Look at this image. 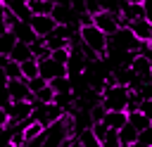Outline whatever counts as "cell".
Here are the masks:
<instances>
[{
    "label": "cell",
    "instance_id": "6da1fadb",
    "mask_svg": "<svg viewBox=\"0 0 152 147\" xmlns=\"http://www.w3.org/2000/svg\"><path fill=\"white\" fill-rule=\"evenodd\" d=\"M78 36H81V43L86 50L95 52V57H104L107 55V47H109V36L97 28L95 24H86V26H78Z\"/></svg>",
    "mask_w": 152,
    "mask_h": 147
},
{
    "label": "cell",
    "instance_id": "5bb4252c",
    "mask_svg": "<svg viewBox=\"0 0 152 147\" xmlns=\"http://www.w3.org/2000/svg\"><path fill=\"white\" fill-rule=\"evenodd\" d=\"M140 17H145V12H142V5L124 2V7H121V19H124V26H128L131 21H135V19H140Z\"/></svg>",
    "mask_w": 152,
    "mask_h": 147
},
{
    "label": "cell",
    "instance_id": "8d00e7d4",
    "mask_svg": "<svg viewBox=\"0 0 152 147\" xmlns=\"http://www.w3.org/2000/svg\"><path fill=\"white\" fill-rule=\"evenodd\" d=\"M50 2H57V0H50Z\"/></svg>",
    "mask_w": 152,
    "mask_h": 147
},
{
    "label": "cell",
    "instance_id": "9c48e42d",
    "mask_svg": "<svg viewBox=\"0 0 152 147\" xmlns=\"http://www.w3.org/2000/svg\"><path fill=\"white\" fill-rule=\"evenodd\" d=\"M40 64V76L50 83L52 78H59V76H69V69H66V64H59V62H55L52 57H48V59H43V62H38Z\"/></svg>",
    "mask_w": 152,
    "mask_h": 147
},
{
    "label": "cell",
    "instance_id": "ffe728a7",
    "mask_svg": "<svg viewBox=\"0 0 152 147\" xmlns=\"http://www.w3.org/2000/svg\"><path fill=\"white\" fill-rule=\"evenodd\" d=\"M57 2H50V0H28V7L33 14H52Z\"/></svg>",
    "mask_w": 152,
    "mask_h": 147
},
{
    "label": "cell",
    "instance_id": "44dd1931",
    "mask_svg": "<svg viewBox=\"0 0 152 147\" xmlns=\"http://www.w3.org/2000/svg\"><path fill=\"white\" fill-rule=\"evenodd\" d=\"M50 85H52V90H55L57 95H69V92H71V81H69V76L52 78V81H50Z\"/></svg>",
    "mask_w": 152,
    "mask_h": 147
},
{
    "label": "cell",
    "instance_id": "e0dca14e",
    "mask_svg": "<svg viewBox=\"0 0 152 147\" xmlns=\"http://www.w3.org/2000/svg\"><path fill=\"white\" fill-rule=\"evenodd\" d=\"M128 123H131L133 128H138V130H145V128L152 126V119L145 116L140 109H135V111H128Z\"/></svg>",
    "mask_w": 152,
    "mask_h": 147
},
{
    "label": "cell",
    "instance_id": "d6a6232c",
    "mask_svg": "<svg viewBox=\"0 0 152 147\" xmlns=\"http://www.w3.org/2000/svg\"><path fill=\"white\" fill-rule=\"evenodd\" d=\"M12 28H10V24H7V19H5V14L0 17V36H5V33H10Z\"/></svg>",
    "mask_w": 152,
    "mask_h": 147
},
{
    "label": "cell",
    "instance_id": "4dcf8cb0",
    "mask_svg": "<svg viewBox=\"0 0 152 147\" xmlns=\"http://www.w3.org/2000/svg\"><path fill=\"white\" fill-rule=\"evenodd\" d=\"M138 109H140V111H142L145 116H150V119H152V100H142Z\"/></svg>",
    "mask_w": 152,
    "mask_h": 147
},
{
    "label": "cell",
    "instance_id": "4316f807",
    "mask_svg": "<svg viewBox=\"0 0 152 147\" xmlns=\"http://www.w3.org/2000/svg\"><path fill=\"white\" fill-rule=\"evenodd\" d=\"M102 145H104V147H121L119 130H112V128H109V133H107V138L102 140Z\"/></svg>",
    "mask_w": 152,
    "mask_h": 147
},
{
    "label": "cell",
    "instance_id": "484cf974",
    "mask_svg": "<svg viewBox=\"0 0 152 147\" xmlns=\"http://www.w3.org/2000/svg\"><path fill=\"white\" fill-rule=\"evenodd\" d=\"M100 2H102V9H107V12H114V14H121L124 0H100Z\"/></svg>",
    "mask_w": 152,
    "mask_h": 147
},
{
    "label": "cell",
    "instance_id": "4fadbf2b",
    "mask_svg": "<svg viewBox=\"0 0 152 147\" xmlns=\"http://www.w3.org/2000/svg\"><path fill=\"white\" fill-rule=\"evenodd\" d=\"M104 126L112 130H121L128 123V111H104Z\"/></svg>",
    "mask_w": 152,
    "mask_h": 147
},
{
    "label": "cell",
    "instance_id": "30bf717a",
    "mask_svg": "<svg viewBox=\"0 0 152 147\" xmlns=\"http://www.w3.org/2000/svg\"><path fill=\"white\" fill-rule=\"evenodd\" d=\"M128 28L135 33V38H138L140 43H150V40H152V21H150V19L140 17V19H135V21H131Z\"/></svg>",
    "mask_w": 152,
    "mask_h": 147
},
{
    "label": "cell",
    "instance_id": "5b68a950",
    "mask_svg": "<svg viewBox=\"0 0 152 147\" xmlns=\"http://www.w3.org/2000/svg\"><path fill=\"white\" fill-rule=\"evenodd\" d=\"M93 24H95L97 28H102L107 36H114V33L124 26V19H121V14H114V12L102 9V12L93 14Z\"/></svg>",
    "mask_w": 152,
    "mask_h": 147
},
{
    "label": "cell",
    "instance_id": "836d02e7",
    "mask_svg": "<svg viewBox=\"0 0 152 147\" xmlns=\"http://www.w3.org/2000/svg\"><path fill=\"white\" fill-rule=\"evenodd\" d=\"M7 83H10V76L5 74V69H0V88H7Z\"/></svg>",
    "mask_w": 152,
    "mask_h": 147
},
{
    "label": "cell",
    "instance_id": "d6986e66",
    "mask_svg": "<svg viewBox=\"0 0 152 147\" xmlns=\"http://www.w3.org/2000/svg\"><path fill=\"white\" fill-rule=\"evenodd\" d=\"M66 69H69V74H81L86 69V59H83V55L78 50H71V57H69Z\"/></svg>",
    "mask_w": 152,
    "mask_h": 147
},
{
    "label": "cell",
    "instance_id": "52a82bcc",
    "mask_svg": "<svg viewBox=\"0 0 152 147\" xmlns=\"http://www.w3.org/2000/svg\"><path fill=\"white\" fill-rule=\"evenodd\" d=\"M7 90H10V95H12L14 102H36V95L31 92L26 78H12L7 83Z\"/></svg>",
    "mask_w": 152,
    "mask_h": 147
},
{
    "label": "cell",
    "instance_id": "3957f363",
    "mask_svg": "<svg viewBox=\"0 0 152 147\" xmlns=\"http://www.w3.org/2000/svg\"><path fill=\"white\" fill-rule=\"evenodd\" d=\"M33 109H36V102H12L7 107V116H10L7 128H14L19 123H26L33 116Z\"/></svg>",
    "mask_w": 152,
    "mask_h": 147
},
{
    "label": "cell",
    "instance_id": "d4e9b609",
    "mask_svg": "<svg viewBox=\"0 0 152 147\" xmlns=\"http://www.w3.org/2000/svg\"><path fill=\"white\" fill-rule=\"evenodd\" d=\"M5 74L10 76V81H12V78H24V74H21V64H19V62H14V59H10V62H7Z\"/></svg>",
    "mask_w": 152,
    "mask_h": 147
},
{
    "label": "cell",
    "instance_id": "f546056e",
    "mask_svg": "<svg viewBox=\"0 0 152 147\" xmlns=\"http://www.w3.org/2000/svg\"><path fill=\"white\" fill-rule=\"evenodd\" d=\"M138 142H142V145L152 147V126H150V128H145V130H140V135H138Z\"/></svg>",
    "mask_w": 152,
    "mask_h": 147
},
{
    "label": "cell",
    "instance_id": "7a4b0ae2",
    "mask_svg": "<svg viewBox=\"0 0 152 147\" xmlns=\"http://www.w3.org/2000/svg\"><path fill=\"white\" fill-rule=\"evenodd\" d=\"M128 102H131V88L128 85L116 83V85L102 90V107L107 111H126Z\"/></svg>",
    "mask_w": 152,
    "mask_h": 147
},
{
    "label": "cell",
    "instance_id": "7402d4cb",
    "mask_svg": "<svg viewBox=\"0 0 152 147\" xmlns=\"http://www.w3.org/2000/svg\"><path fill=\"white\" fill-rule=\"evenodd\" d=\"M21 74H24L26 81L40 76V64H38V59H28V62H24V64H21Z\"/></svg>",
    "mask_w": 152,
    "mask_h": 147
},
{
    "label": "cell",
    "instance_id": "2e32d148",
    "mask_svg": "<svg viewBox=\"0 0 152 147\" xmlns=\"http://www.w3.org/2000/svg\"><path fill=\"white\" fill-rule=\"evenodd\" d=\"M138 135H140V130H138V128H133L131 123H126V126L119 130V140H121V147H133V145L138 142Z\"/></svg>",
    "mask_w": 152,
    "mask_h": 147
},
{
    "label": "cell",
    "instance_id": "cb8c5ba5",
    "mask_svg": "<svg viewBox=\"0 0 152 147\" xmlns=\"http://www.w3.org/2000/svg\"><path fill=\"white\" fill-rule=\"evenodd\" d=\"M57 100V92L52 90V85L48 83L40 92H36V102H40V104H50V102H55Z\"/></svg>",
    "mask_w": 152,
    "mask_h": 147
},
{
    "label": "cell",
    "instance_id": "f1b7e54d",
    "mask_svg": "<svg viewBox=\"0 0 152 147\" xmlns=\"http://www.w3.org/2000/svg\"><path fill=\"white\" fill-rule=\"evenodd\" d=\"M12 102H14V100H12L10 90H7V88H0V109H7Z\"/></svg>",
    "mask_w": 152,
    "mask_h": 147
},
{
    "label": "cell",
    "instance_id": "d590c367",
    "mask_svg": "<svg viewBox=\"0 0 152 147\" xmlns=\"http://www.w3.org/2000/svg\"><path fill=\"white\" fill-rule=\"evenodd\" d=\"M124 2H133V5H142L145 0H124Z\"/></svg>",
    "mask_w": 152,
    "mask_h": 147
},
{
    "label": "cell",
    "instance_id": "ba28073f",
    "mask_svg": "<svg viewBox=\"0 0 152 147\" xmlns=\"http://www.w3.org/2000/svg\"><path fill=\"white\" fill-rule=\"evenodd\" d=\"M31 26H33V31H36L38 38H48L59 24L55 21L52 14H33V17H31Z\"/></svg>",
    "mask_w": 152,
    "mask_h": 147
},
{
    "label": "cell",
    "instance_id": "83f0119b",
    "mask_svg": "<svg viewBox=\"0 0 152 147\" xmlns=\"http://www.w3.org/2000/svg\"><path fill=\"white\" fill-rule=\"evenodd\" d=\"M45 85H48V81H45L43 76H36V78H31V81H28V88H31V92H33V95H36V92H40Z\"/></svg>",
    "mask_w": 152,
    "mask_h": 147
},
{
    "label": "cell",
    "instance_id": "9a60e30c",
    "mask_svg": "<svg viewBox=\"0 0 152 147\" xmlns=\"http://www.w3.org/2000/svg\"><path fill=\"white\" fill-rule=\"evenodd\" d=\"M10 57H12L14 62H19V64H24V62H28V59H36V57H33V47H31L28 43H21V40L14 45V50L10 52Z\"/></svg>",
    "mask_w": 152,
    "mask_h": 147
},
{
    "label": "cell",
    "instance_id": "7c38bea8",
    "mask_svg": "<svg viewBox=\"0 0 152 147\" xmlns=\"http://www.w3.org/2000/svg\"><path fill=\"white\" fill-rule=\"evenodd\" d=\"M12 33L21 40V43H36L38 40V36H36V31H33V26H31V21H19L14 28H12Z\"/></svg>",
    "mask_w": 152,
    "mask_h": 147
},
{
    "label": "cell",
    "instance_id": "1f68e13d",
    "mask_svg": "<svg viewBox=\"0 0 152 147\" xmlns=\"http://www.w3.org/2000/svg\"><path fill=\"white\" fill-rule=\"evenodd\" d=\"M142 12H145V19L152 21V0H145L142 2Z\"/></svg>",
    "mask_w": 152,
    "mask_h": 147
},
{
    "label": "cell",
    "instance_id": "8fae6325",
    "mask_svg": "<svg viewBox=\"0 0 152 147\" xmlns=\"http://www.w3.org/2000/svg\"><path fill=\"white\" fill-rule=\"evenodd\" d=\"M5 5H7V9H10L19 21H31L33 12H31V7H28V0H5Z\"/></svg>",
    "mask_w": 152,
    "mask_h": 147
},
{
    "label": "cell",
    "instance_id": "8992f818",
    "mask_svg": "<svg viewBox=\"0 0 152 147\" xmlns=\"http://www.w3.org/2000/svg\"><path fill=\"white\" fill-rule=\"evenodd\" d=\"M112 38H114V45H116L121 52H135V50L142 47V43L135 38V33H133L128 26H121Z\"/></svg>",
    "mask_w": 152,
    "mask_h": 147
},
{
    "label": "cell",
    "instance_id": "ac0fdd59",
    "mask_svg": "<svg viewBox=\"0 0 152 147\" xmlns=\"http://www.w3.org/2000/svg\"><path fill=\"white\" fill-rule=\"evenodd\" d=\"M78 147H104V145H102V140L95 135V130L88 126V128L81 133V138H78Z\"/></svg>",
    "mask_w": 152,
    "mask_h": 147
},
{
    "label": "cell",
    "instance_id": "74e56055",
    "mask_svg": "<svg viewBox=\"0 0 152 147\" xmlns=\"http://www.w3.org/2000/svg\"><path fill=\"white\" fill-rule=\"evenodd\" d=\"M0 147H2V145H0Z\"/></svg>",
    "mask_w": 152,
    "mask_h": 147
},
{
    "label": "cell",
    "instance_id": "277c9868",
    "mask_svg": "<svg viewBox=\"0 0 152 147\" xmlns=\"http://www.w3.org/2000/svg\"><path fill=\"white\" fill-rule=\"evenodd\" d=\"M62 116H64V111H62L59 104H55V102H50V104H40V102H36V109H33V116H31V119L40 121V123L48 128V126L57 123Z\"/></svg>",
    "mask_w": 152,
    "mask_h": 147
},
{
    "label": "cell",
    "instance_id": "e575fe53",
    "mask_svg": "<svg viewBox=\"0 0 152 147\" xmlns=\"http://www.w3.org/2000/svg\"><path fill=\"white\" fill-rule=\"evenodd\" d=\"M7 12V5H5V0H0V17Z\"/></svg>",
    "mask_w": 152,
    "mask_h": 147
},
{
    "label": "cell",
    "instance_id": "603a6c76",
    "mask_svg": "<svg viewBox=\"0 0 152 147\" xmlns=\"http://www.w3.org/2000/svg\"><path fill=\"white\" fill-rule=\"evenodd\" d=\"M19 43V38L10 31V33H5V36H0V55H10L12 50H14V45Z\"/></svg>",
    "mask_w": 152,
    "mask_h": 147
}]
</instances>
